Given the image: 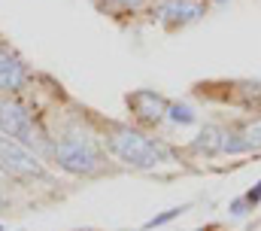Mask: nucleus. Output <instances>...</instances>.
I'll list each match as a JSON object with an SVG mask.
<instances>
[{
  "label": "nucleus",
  "instance_id": "nucleus-1",
  "mask_svg": "<svg viewBox=\"0 0 261 231\" xmlns=\"http://www.w3.org/2000/svg\"><path fill=\"white\" fill-rule=\"evenodd\" d=\"M110 149L113 155H119L128 168L137 171H149L155 165H164L170 161V149L140 131H130V128H119L113 137H110Z\"/></svg>",
  "mask_w": 261,
  "mask_h": 231
},
{
  "label": "nucleus",
  "instance_id": "nucleus-2",
  "mask_svg": "<svg viewBox=\"0 0 261 231\" xmlns=\"http://www.w3.org/2000/svg\"><path fill=\"white\" fill-rule=\"evenodd\" d=\"M55 161H58V168L67 173H76V176H85V173H94L97 171V152H94V146L85 140V137H79V134H70L64 137L55 149Z\"/></svg>",
  "mask_w": 261,
  "mask_h": 231
},
{
  "label": "nucleus",
  "instance_id": "nucleus-3",
  "mask_svg": "<svg viewBox=\"0 0 261 231\" xmlns=\"http://www.w3.org/2000/svg\"><path fill=\"white\" fill-rule=\"evenodd\" d=\"M0 168L6 173H15V176H46L40 158L18 140L0 134Z\"/></svg>",
  "mask_w": 261,
  "mask_h": 231
},
{
  "label": "nucleus",
  "instance_id": "nucleus-4",
  "mask_svg": "<svg viewBox=\"0 0 261 231\" xmlns=\"http://www.w3.org/2000/svg\"><path fill=\"white\" fill-rule=\"evenodd\" d=\"M0 131L24 146H34L37 143V128H34V119L31 113L15 104V101H0Z\"/></svg>",
  "mask_w": 261,
  "mask_h": 231
},
{
  "label": "nucleus",
  "instance_id": "nucleus-5",
  "mask_svg": "<svg viewBox=\"0 0 261 231\" xmlns=\"http://www.w3.org/2000/svg\"><path fill=\"white\" fill-rule=\"evenodd\" d=\"M28 79V67L9 46L0 43V91H18Z\"/></svg>",
  "mask_w": 261,
  "mask_h": 231
},
{
  "label": "nucleus",
  "instance_id": "nucleus-6",
  "mask_svg": "<svg viewBox=\"0 0 261 231\" xmlns=\"http://www.w3.org/2000/svg\"><path fill=\"white\" fill-rule=\"evenodd\" d=\"M130 107H134V113L140 115L143 122H152V125H158L161 119H167V101L161 98V95H155V91H134L128 98Z\"/></svg>",
  "mask_w": 261,
  "mask_h": 231
},
{
  "label": "nucleus",
  "instance_id": "nucleus-7",
  "mask_svg": "<svg viewBox=\"0 0 261 231\" xmlns=\"http://www.w3.org/2000/svg\"><path fill=\"white\" fill-rule=\"evenodd\" d=\"M203 15V6L195 0H167L161 9H158V18L161 21H176V25H186V21H195Z\"/></svg>",
  "mask_w": 261,
  "mask_h": 231
},
{
  "label": "nucleus",
  "instance_id": "nucleus-8",
  "mask_svg": "<svg viewBox=\"0 0 261 231\" xmlns=\"http://www.w3.org/2000/svg\"><path fill=\"white\" fill-rule=\"evenodd\" d=\"M222 143H225V131L216 128V125H206L197 134V140L192 143V149L195 152H203V155H216V152H222Z\"/></svg>",
  "mask_w": 261,
  "mask_h": 231
},
{
  "label": "nucleus",
  "instance_id": "nucleus-9",
  "mask_svg": "<svg viewBox=\"0 0 261 231\" xmlns=\"http://www.w3.org/2000/svg\"><path fill=\"white\" fill-rule=\"evenodd\" d=\"M167 119L173 125H195L197 122V113L186 104H167Z\"/></svg>",
  "mask_w": 261,
  "mask_h": 231
},
{
  "label": "nucleus",
  "instance_id": "nucleus-10",
  "mask_svg": "<svg viewBox=\"0 0 261 231\" xmlns=\"http://www.w3.org/2000/svg\"><path fill=\"white\" fill-rule=\"evenodd\" d=\"M189 210V204H182V207H170V210H164V213H158V216H152L143 228H158V225H167L170 219H176V216H182Z\"/></svg>",
  "mask_w": 261,
  "mask_h": 231
},
{
  "label": "nucleus",
  "instance_id": "nucleus-11",
  "mask_svg": "<svg viewBox=\"0 0 261 231\" xmlns=\"http://www.w3.org/2000/svg\"><path fill=\"white\" fill-rule=\"evenodd\" d=\"M243 134L249 137V143H252V152H255V149H261V119H255V122H249Z\"/></svg>",
  "mask_w": 261,
  "mask_h": 231
},
{
  "label": "nucleus",
  "instance_id": "nucleus-12",
  "mask_svg": "<svg viewBox=\"0 0 261 231\" xmlns=\"http://www.w3.org/2000/svg\"><path fill=\"white\" fill-rule=\"evenodd\" d=\"M249 210H252V207H249L246 198H234V201H231V216H246Z\"/></svg>",
  "mask_w": 261,
  "mask_h": 231
},
{
  "label": "nucleus",
  "instance_id": "nucleus-13",
  "mask_svg": "<svg viewBox=\"0 0 261 231\" xmlns=\"http://www.w3.org/2000/svg\"><path fill=\"white\" fill-rule=\"evenodd\" d=\"M243 198L249 201V207H255V204L261 201V182H255V189H249V192H246Z\"/></svg>",
  "mask_w": 261,
  "mask_h": 231
},
{
  "label": "nucleus",
  "instance_id": "nucleus-14",
  "mask_svg": "<svg viewBox=\"0 0 261 231\" xmlns=\"http://www.w3.org/2000/svg\"><path fill=\"white\" fill-rule=\"evenodd\" d=\"M110 3H116V6H137L140 0H110Z\"/></svg>",
  "mask_w": 261,
  "mask_h": 231
},
{
  "label": "nucleus",
  "instance_id": "nucleus-15",
  "mask_svg": "<svg viewBox=\"0 0 261 231\" xmlns=\"http://www.w3.org/2000/svg\"><path fill=\"white\" fill-rule=\"evenodd\" d=\"M0 210H3V198H0Z\"/></svg>",
  "mask_w": 261,
  "mask_h": 231
},
{
  "label": "nucleus",
  "instance_id": "nucleus-16",
  "mask_svg": "<svg viewBox=\"0 0 261 231\" xmlns=\"http://www.w3.org/2000/svg\"><path fill=\"white\" fill-rule=\"evenodd\" d=\"M219 3H222V0H219Z\"/></svg>",
  "mask_w": 261,
  "mask_h": 231
}]
</instances>
